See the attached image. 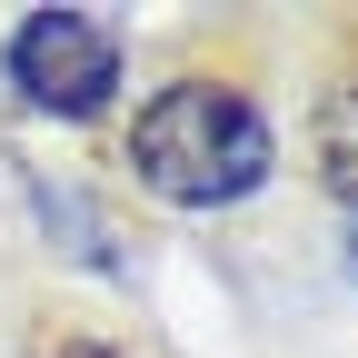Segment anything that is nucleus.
<instances>
[{
    "label": "nucleus",
    "instance_id": "obj_1",
    "mask_svg": "<svg viewBox=\"0 0 358 358\" xmlns=\"http://www.w3.org/2000/svg\"><path fill=\"white\" fill-rule=\"evenodd\" d=\"M129 169L140 189L179 199V209H219V199H249L268 179V120L219 80H179L140 110L129 129Z\"/></svg>",
    "mask_w": 358,
    "mask_h": 358
},
{
    "label": "nucleus",
    "instance_id": "obj_3",
    "mask_svg": "<svg viewBox=\"0 0 358 358\" xmlns=\"http://www.w3.org/2000/svg\"><path fill=\"white\" fill-rule=\"evenodd\" d=\"M319 169L358 199V90H338V100L319 110Z\"/></svg>",
    "mask_w": 358,
    "mask_h": 358
},
{
    "label": "nucleus",
    "instance_id": "obj_4",
    "mask_svg": "<svg viewBox=\"0 0 358 358\" xmlns=\"http://www.w3.org/2000/svg\"><path fill=\"white\" fill-rule=\"evenodd\" d=\"M60 358H110V348H90V338H80V348H60Z\"/></svg>",
    "mask_w": 358,
    "mask_h": 358
},
{
    "label": "nucleus",
    "instance_id": "obj_2",
    "mask_svg": "<svg viewBox=\"0 0 358 358\" xmlns=\"http://www.w3.org/2000/svg\"><path fill=\"white\" fill-rule=\"evenodd\" d=\"M10 80L60 120H100L110 90H120V50L90 10H30L10 30Z\"/></svg>",
    "mask_w": 358,
    "mask_h": 358
},
{
    "label": "nucleus",
    "instance_id": "obj_5",
    "mask_svg": "<svg viewBox=\"0 0 358 358\" xmlns=\"http://www.w3.org/2000/svg\"><path fill=\"white\" fill-rule=\"evenodd\" d=\"M348 249H358V239H348Z\"/></svg>",
    "mask_w": 358,
    "mask_h": 358
}]
</instances>
